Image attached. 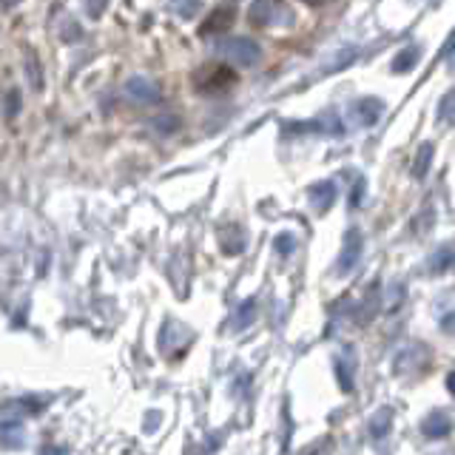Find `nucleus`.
Masks as SVG:
<instances>
[{"instance_id":"15","label":"nucleus","mask_w":455,"mask_h":455,"mask_svg":"<svg viewBox=\"0 0 455 455\" xmlns=\"http://www.w3.org/2000/svg\"><path fill=\"white\" fill-rule=\"evenodd\" d=\"M80 23L77 20H71V17H63V26H60V40L63 43H77L80 40Z\"/></svg>"},{"instance_id":"4","label":"nucleus","mask_w":455,"mask_h":455,"mask_svg":"<svg viewBox=\"0 0 455 455\" xmlns=\"http://www.w3.org/2000/svg\"><path fill=\"white\" fill-rule=\"evenodd\" d=\"M382 100H376V97H364V100H356L353 103V108H350V117H353V123L356 126H362V128H367V126H376V120L382 117Z\"/></svg>"},{"instance_id":"8","label":"nucleus","mask_w":455,"mask_h":455,"mask_svg":"<svg viewBox=\"0 0 455 455\" xmlns=\"http://www.w3.org/2000/svg\"><path fill=\"white\" fill-rule=\"evenodd\" d=\"M333 200H336V185H333L330 180L316 183V185L310 188V205H313L316 211H327V208L333 205Z\"/></svg>"},{"instance_id":"1","label":"nucleus","mask_w":455,"mask_h":455,"mask_svg":"<svg viewBox=\"0 0 455 455\" xmlns=\"http://www.w3.org/2000/svg\"><path fill=\"white\" fill-rule=\"evenodd\" d=\"M247 17L253 26H290L293 9L282 0H253L247 9Z\"/></svg>"},{"instance_id":"9","label":"nucleus","mask_w":455,"mask_h":455,"mask_svg":"<svg viewBox=\"0 0 455 455\" xmlns=\"http://www.w3.org/2000/svg\"><path fill=\"white\" fill-rule=\"evenodd\" d=\"M433 151H436L433 143H421V145H419V151H416V157H413V177H416V180H424V177H427L430 163H433Z\"/></svg>"},{"instance_id":"3","label":"nucleus","mask_w":455,"mask_h":455,"mask_svg":"<svg viewBox=\"0 0 455 455\" xmlns=\"http://www.w3.org/2000/svg\"><path fill=\"white\" fill-rule=\"evenodd\" d=\"M236 83V74L225 68V66H214V68H205L197 74V88L211 94V91H225Z\"/></svg>"},{"instance_id":"17","label":"nucleus","mask_w":455,"mask_h":455,"mask_svg":"<svg viewBox=\"0 0 455 455\" xmlns=\"http://www.w3.org/2000/svg\"><path fill=\"white\" fill-rule=\"evenodd\" d=\"M20 91L17 88H6V94H3V108H6V117L11 120L17 111H20Z\"/></svg>"},{"instance_id":"13","label":"nucleus","mask_w":455,"mask_h":455,"mask_svg":"<svg viewBox=\"0 0 455 455\" xmlns=\"http://www.w3.org/2000/svg\"><path fill=\"white\" fill-rule=\"evenodd\" d=\"M419 54H421V51H419V46H407L404 51H399V54H396V60H393V71H396V74L410 71V68L419 63Z\"/></svg>"},{"instance_id":"10","label":"nucleus","mask_w":455,"mask_h":455,"mask_svg":"<svg viewBox=\"0 0 455 455\" xmlns=\"http://www.w3.org/2000/svg\"><path fill=\"white\" fill-rule=\"evenodd\" d=\"M453 421L447 419V413H433L427 421H424V436L427 439H444L450 433Z\"/></svg>"},{"instance_id":"22","label":"nucleus","mask_w":455,"mask_h":455,"mask_svg":"<svg viewBox=\"0 0 455 455\" xmlns=\"http://www.w3.org/2000/svg\"><path fill=\"white\" fill-rule=\"evenodd\" d=\"M0 3H3V9H11V6H14V3H20V0H0Z\"/></svg>"},{"instance_id":"11","label":"nucleus","mask_w":455,"mask_h":455,"mask_svg":"<svg viewBox=\"0 0 455 455\" xmlns=\"http://www.w3.org/2000/svg\"><path fill=\"white\" fill-rule=\"evenodd\" d=\"M453 265H455V245L453 242H447V245H441V247L433 253V259H430V270L444 273V270H450Z\"/></svg>"},{"instance_id":"7","label":"nucleus","mask_w":455,"mask_h":455,"mask_svg":"<svg viewBox=\"0 0 455 455\" xmlns=\"http://www.w3.org/2000/svg\"><path fill=\"white\" fill-rule=\"evenodd\" d=\"M359 256H362V233L353 228L344 236V247H342V256H339V273L353 270L356 262H359Z\"/></svg>"},{"instance_id":"21","label":"nucleus","mask_w":455,"mask_h":455,"mask_svg":"<svg viewBox=\"0 0 455 455\" xmlns=\"http://www.w3.org/2000/svg\"><path fill=\"white\" fill-rule=\"evenodd\" d=\"M276 247H279V253H290V250H293V236H290V233H282V236L276 239Z\"/></svg>"},{"instance_id":"25","label":"nucleus","mask_w":455,"mask_h":455,"mask_svg":"<svg viewBox=\"0 0 455 455\" xmlns=\"http://www.w3.org/2000/svg\"><path fill=\"white\" fill-rule=\"evenodd\" d=\"M450 66L455 68V51H453V57H450Z\"/></svg>"},{"instance_id":"12","label":"nucleus","mask_w":455,"mask_h":455,"mask_svg":"<svg viewBox=\"0 0 455 455\" xmlns=\"http://www.w3.org/2000/svg\"><path fill=\"white\" fill-rule=\"evenodd\" d=\"M23 68H26L29 86H31L34 91H40V88H43V68H40V60H37V54H34L31 48H26V63H23Z\"/></svg>"},{"instance_id":"14","label":"nucleus","mask_w":455,"mask_h":455,"mask_svg":"<svg viewBox=\"0 0 455 455\" xmlns=\"http://www.w3.org/2000/svg\"><path fill=\"white\" fill-rule=\"evenodd\" d=\"M455 120V91H447L439 103V123H453Z\"/></svg>"},{"instance_id":"24","label":"nucleus","mask_w":455,"mask_h":455,"mask_svg":"<svg viewBox=\"0 0 455 455\" xmlns=\"http://www.w3.org/2000/svg\"><path fill=\"white\" fill-rule=\"evenodd\" d=\"M450 387H453V393H455V373L450 376Z\"/></svg>"},{"instance_id":"18","label":"nucleus","mask_w":455,"mask_h":455,"mask_svg":"<svg viewBox=\"0 0 455 455\" xmlns=\"http://www.w3.org/2000/svg\"><path fill=\"white\" fill-rule=\"evenodd\" d=\"M174 11H177L180 17H197L200 0H174Z\"/></svg>"},{"instance_id":"2","label":"nucleus","mask_w":455,"mask_h":455,"mask_svg":"<svg viewBox=\"0 0 455 455\" xmlns=\"http://www.w3.org/2000/svg\"><path fill=\"white\" fill-rule=\"evenodd\" d=\"M220 54L225 57L228 63L247 68V66H256V63H259L262 48H259V43L250 40V37H228L225 43L220 46Z\"/></svg>"},{"instance_id":"5","label":"nucleus","mask_w":455,"mask_h":455,"mask_svg":"<svg viewBox=\"0 0 455 455\" xmlns=\"http://www.w3.org/2000/svg\"><path fill=\"white\" fill-rule=\"evenodd\" d=\"M233 9L230 6H223V9H214L205 20H203V26H200V34L203 37H214V34H223L230 29V23H233Z\"/></svg>"},{"instance_id":"6","label":"nucleus","mask_w":455,"mask_h":455,"mask_svg":"<svg viewBox=\"0 0 455 455\" xmlns=\"http://www.w3.org/2000/svg\"><path fill=\"white\" fill-rule=\"evenodd\" d=\"M126 94H128L131 100H137V103H145V106H151V103L160 100V88H157L148 77H131V80L126 83Z\"/></svg>"},{"instance_id":"20","label":"nucleus","mask_w":455,"mask_h":455,"mask_svg":"<svg viewBox=\"0 0 455 455\" xmlns=\"http://www.w3.org/2000/svg\"><path fill=\"white\" fill-rule=\"evenodd\" d=\"M106 6H108V0H86V11L91 17H100L106 11Z\"/></svg>"},{"instance_id":"19","label":"nucleus","mask_w":455,"mask_h":455,"mask_svg":"<svg viewBox=\"0 0 455 455\" xmlns=\"http://www.w3.org/2000/svg\"><path fill=\"white\" fill-rule=\"evenodd\" d=\"M370 427H373V436H376V439H384V433H387V427H390V413L382 410V413L370 421Z\"/></svg>"},{"instance_id":"23","label":"nucleus","mask_w":455,"mask_h":455,"mask_svg":"<svg viewBox=\"0 0 455 455\" xmlns=\"http://www.w3.org/2000/svg\"><path fill=\"white\" fill-rule=\"evenodd\" d=\"M305 3H310V6H322L324 0H305Z\"/></svg>"},{"instance_id":"16","label":"nucleus","mask_w":455,"mask_h":455,"mask_svg":"<svg viewBox=\"0 0 455 455\" xmlns=\"http://www.w3.org/2000/svg\"><path fill=\"white\" fill-rule=\"evenodd\" d=\"M151 128L160 131V134H174V131L180 128V117H177V114H163V117H157V120L151 123Z\"/></svg>"}]
</instances>
